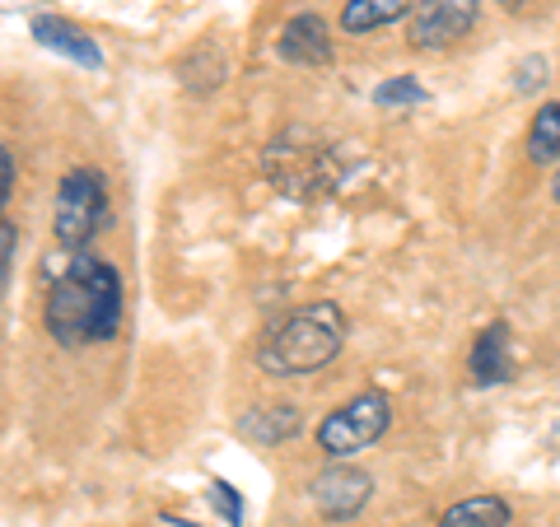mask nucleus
Returning a JSON list of instances; mask_svg holds the SVG:
<instances>
[{
    "instance_id": "f257e3e1",
    "label": "nucleus",
    "mask_w": 560,
    "mask_h": 527,
    "mask_svg": "<svg viewBox=\"0 0 560 527\" xmlns=\"http://www.w3.org/2000/svg\"><path fill=\"white\" fill-rule=\"evenodd\" d=\"M47 304L43 327L61 346H90L108 341L121 327V280L103 257L90 253H66L61 261H47Z\"/></svg>"
},
{
    "instance_id": "f03ea898",
    "label": "nucleus",
    "mask_w": 560,
    "mask_h": 527,
    "mask_svg": "<svg viewBox=\"0 0 560 527\" xmlns=\"http://www.w3.org/2000/svg\"><path fill=\"white\" fill-rule=\"evenodd\" d=\"M341 341H346V313L337 304H304L294 308L285 323H280L267 341L257 346V364L261 374L271 378H300L313 374L341 355Z\"/></svg>"
},
{
    "instance_id": "7ed1b4c3",
    "label": "nucleus",
    "mask_w": 560,
    "mask_h": 527,
    "mask_svg": "<svg viewBox=\"0 0 560 527\" xmlns=\"http://www.w3.org/2000/svg\"><path fill=\"white\" fill-rule=\"evenodd\" d=\"M261 173L290 201H318L346 183V150L313 136L308 127H285L261 150Z\"/></svg>"
},
{
    "instance_id": "20e7f679",
    "label": "nucleus",
    "mask_w": 560,
    "mask_h": 527,
    "mask_svg": "<svg viewBox=\"0 0 560 527\" xmlns=\"http://www.w3.org/2000/svg\"><path fill=\"white\" fill-rule=\"evenodd\" d=\"M103 220H108V191L94 168H70L57 191V210H51V230L66 253H80L90 243Z\"/></svg>"
},
{
    "instance_id": "39448f33",
    "label": "nucleus",
    "mask_w": 560,
    "mask_h": 527,
    "mask_svg": "<svg viewBox=\"0 0 560 527\" xmlns=\"http://www.w3.org/2000/svg\"><path fill=\"white\" fill-rule=\"evenodd\" d=\"M393 420V407L383 393H360L350 397L346 407L331 411L323 425H318V448L327 453V458H355V453H364L370 444H378L383 430H388Z\"/></svg>"
},
{
    "instance_id": "423d86ee",
    "label": "nucleus",
    "mask_w": 560,
    "mask_h": 527,
    "mask_svg": "<svg viewBox=\"0 0 560 527\" xmlns=\"http://www.w3.org/2000/svg\"><path fill=\"white\" fill-rule=\"evenodd\" d=\"M477 24V0H416V10L407 14V43L430 51L448 47Z\"/></svg>"
},
{
    "instance_id": "0eeeda50",
    "label": "nucleus",
    "mask_w": 560,
    "mask_h": 527,
    "mask_svg": "<svg viewBox=\"0 0 560 527\" xmlns=\"http://www.w3.org/2000/svg\"><path fill=\"white\" fill-rule=\"evenodd\" d=\"M374 495V477L360 467H327L318 471V481H313V504H318V514L327 523H346L355 518L364 504Z\"/></svg>"
},
{
    "instance_id": "6e6552de",
    "label": "nucleus",
    "mask_w": 560,
    "mask_h": 527,
    "mask_svg": "<svg viewBox=\"0 0 560 527\" xmlns=\"http://www.w3.org/2000/svg\"><path fill=\"white\" fill-rule=\"evenodd\" d=\"M276 51L294 66H327L331 61V38H327V24L318 14H294V20L280 28V43Z\"/></svg>"
},
{
    "instance_id": "1a4fd4ad",
    "label": "nucleus",
    "mask_w": 560,
    "mask_h": 527,
    "mask_svg": "<svg viewBox=\"0 0 560 527\" xmlns=\"http://www.w3.org/2000/svg\"><path fill=\"white\" fill-rule=\"evenodd\" d=\"M467 374L477 388H495V383L510 378V327L504 323H490L477 341H471V355H467Z\"/></svg>"
},
{
    "instance_id": "9d476101",
    "label": "nucleus",
    "mask_w": 560,
    "mask_h": 527,
    "mask_svg": "<svg viewBox=\"0 0 560 527\" xmlns=\"http://www.w3.org/2000/svg\"><path fill=\"white\" fill-rule=\"evenodd\" d=\"M33 38H38L47 51H61V57L90 66V70L103 66V51H98V43L90 38V33L75 28L70 20H57V14H38V20H33Z\"/></svg>"
},
{
    "instance_id": "9b49d317",
    "label": "nucleus",
    "mask_w": 560,
    "mask_h": 527,
    "mask_svg": "<svg viewBox=\"0 0 560 527\" xmlns=\"http://www.w3.org/2000/svg\"><path fill=\"white\" fill-rule=\"evenodd\" d=\"M300 411L294 407H257L238 420V434L253 438V444H280V438H294L300 434Z\"/></svg>"
},
{
    "instance_id": "f8f14e48",
    "label": "nucleus",
    "mask_w": 560,
    "mask_h": 527,
    "mask_svg": "<svg viewBox=\"0 0 560 527\" xmlns=\"http://www.w3.org/2000/svg\"><path fill=\"white\" fill-rule=\"evenodd\" d=\"M416 10V0H350L341 10V28L346 33H374V28H388L393 20H407Z\"/></svg>"
},
{
    "instance_id": "ddd939ff",
    "label": "nucleus",
    "mask_w": 560,
    "mask_h": 527,
    "mask_svg": "<svg viewBox=\"0 0 560 527\" xmlns=\"http://www.w3.org/2000/svg\"><path fill=\"white\" fill-rule=\"evenodd\" d=\"M510 504L495 500V495H471V500H458L440 518V527H510Z\"/></svg>"
},
{
    "instance_id": "4468645a",
    "label": "nucleus",
    "mask_w": 560,
    "mask_h": 527,
    "mask_svg": "<svg viewBox=\"0 0 560 527\" xmlns=\"http://www.w3.org/2000/svg\"><path fill=\"white\" fill-rule=\"evenodd\" d=\"M528 160L533 164H556L560 160V103H541V113L528 127Z\"/></svg>"
},
{
    "instance_id": "2eb2a0df",
    "label": "nucleus",
    "mask_w": 560,
    "mask_h": 527,
    "mask_svg": "<svg viewBox=\"0 0 560 527\" xmlns=\"http://www.w3.org/2000/svg\"><path fill=\"white\" fill-rule=\"evenodd\" d=\"M430 94H425V84H420L416 75H393V80H383L378 90H374V103L378 108H420Z\"/></svg>"
},
{
    "instance_id": "dca6fc26",
    "label": "nucleus",
    "mask_w": 560,
    "mask_h": 527,
    "mask_svg": "<svg viewBox=\"0 0 560 527\" xmlns=\"http://www.w3.org/2000/svg\"><path fill=\"white\" fill-rule=\"evenodd\" d=\"M210 504L220 508V518L230 527H243V500H238V490L230 481H210Z\"/></svg>"
},
{
    "instance_id": "f3484780",
    "label": "nucleus",
    "mask_w": 560,
    "mask_h": 527,
    "mask_svg": "<svg viewBox=\"0 0 560 527\" xmlns=\"http://www.w3.org/2000/svg\"><path fill=\"white\" fill-rule=\"evenodd\" d=\"M537 80H547V61H541V57H528V61L514 70V90H518V94H533Z\"/></svg>"
},
{
    "instance_id": "a211bd4d",
    "label": "nucleus",
    "mask_w": 560,
    "mask_h": 527,
    "mask_svg": "<svg viewBox=\"0 0 560 527\" xmlns=\"http://www.w3.org/2000/svg\"><path fill=\"white\" fill-rule=\"evenodd\" d=\"M14 238H20V230H14L10 220H0V280H5V285L14 276Z\"/></svg>"
},
{
    "instance_id": "6ab92c4d",
    "label": "nucleus",
    "mask_w": 560,
    "mask_h": 527,
    "mask_svg": "<svg viewBox=\"0 0 560 527\" xmlns=\"http://www.w3.org/2000/svg\"><path fill=\"white\" fill-rule=\"evenodd\" d=\"M10 191H14V154L0 150V201H10Z\"/></svg>"
},
{
    "instance_id": "aec40b11",
    "label": "nucleus",
    "mask_w": 560,
    "mask_h": 527,
    "mask_svg": "<svg viewBox=\"0 0 560 527\" xmlns=\"http://www.w3.org/2000/svg\"><path fill=\"white\" fill-rule=\"evenodd\" d=\"M551 197L560 201V168H556V178H551Z\"/></svg>"
},
{
    "instance_id": "412c9836",
    "label": "nucleus",
    "mask_w": 560,
    "mask_h": 527,
    "mask_svg": "<svg viewBox=\"0 0 560 527\" xmlns=\"http://www.w3.org/2000/svg\"><path fill=\"white\" fill-rule=\"evenodd\" d=\"M495 5H510L514 10V5H523V0H495Z\"/></svg>"
}]
</instances>
